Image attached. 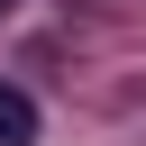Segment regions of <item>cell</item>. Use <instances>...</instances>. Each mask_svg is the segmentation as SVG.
<instances>
[{"label":"cell","instance_id":"cell-1","mask_svg":"<svg viewBox=\"0 0 146 146\" xmlns=\"http://www.w3.org/2000/svg\"><path fill=\"white\" fill-rule=\"evenodd\" d=\"M0 146H36V100L18 82H0Z\"/></svg>","mask_w":146,"mask_h":146},{"label":"cell","instance_id":"cell-2","mask_svg":"<svg viewBox=\"0 0 146 146\" xmlns=\"http://www.w3.org/2000/svg\"><path fill=\"white\" fill-rule=\"evenodd\" d=\"M9 9H18V0H0V18H9Z\"/></svg>","mask_w":146,"mask_h":146}]
</instances>
